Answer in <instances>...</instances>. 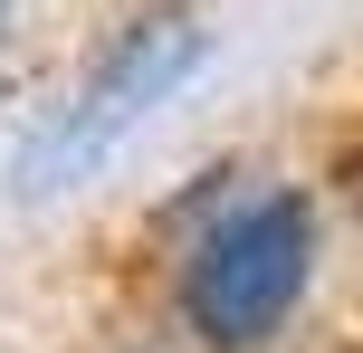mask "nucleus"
<instances>
[{
  "label": "nucleus",
  "instance_id": "f257e3e1",
  "mask_svg": "<svg viewBox=\"0 0 363 353\" xmlns=\"http://www.w3.org/2000/svg\"><path fill=\"white\" fill-rule=\"evenodd\" d=\"M306 277H315V210H306V191H249V201H230L191 239L182 316H191V335L211 353H258L296 316Z\"/></svg>",
  "mask_w": 363,
  "mask_h": 353
},
{
  "label": "nucleus",
  "instance_id": "f03ea898",
  "mask_svg": "<svg viewBox=\"0 0 363 353\" xmlns=\"http://www.w3.org/2000/svg\"><path fill=\"white\" fill-rule=\"evenodd\" d=\"M201 48H211V38H201V19L182 10V0L125 19V29L106 38V57L86 67V86H77L67 105L19 144V191H77V182H86V172L106 163V153L125 144V134L144 125L172 86H191Z\"/></svg>",
  "mask_w": 363,
  "mask_h": 353
},
{
  "label": "nucleus",
  "instance_id": "7ed1b4c3",
  "mask_svg": "<svg viewBox=\"0 0 363 353\" xmlns=\"http://www.w3.org/2000/svg\"><path fill=\"white\" fill-rule=\"evenodd\" d=\"M0 38H10V0H0Z\"/></svg>",
  "mask_w": 363,
  "mask_h": 353
}]
</instances>
